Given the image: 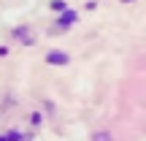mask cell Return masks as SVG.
Instances as JSON below:
<instances>
[{
    "label": "cell",
    "mask_w": 146,
    "mask_h": 141,
    "mask_svg": "<svg viewBox=\"0 0 146 141\" xmlns=\"http://www.w3.org/2000/svg\"><path fill=\"white\" fill-rule=\"evenodd\" d=\"M46 60H49L52 65H65V63H68V54H62V52H52Z\"/></svg>",
    "instance_id": "cell-1"
},
{
    "label": "cell",
    "mask_w": 146,
    "mask_h": 141,
    "mask_svg": "<svg viewBox=\"0 0 146 141\" xmlns=\"http://www.w3.org/2000/svg\"><path fill=\"white\" fill-rule=\"evenodd\" d=\"M73 19H76V14H73V11H65V16H62V22H65V25H70Z\"/></svg>",
    "instance_id": "cell-2"
},
{
    "label": "cell",
    "mask_w": 146,
    "mask_h": 141,
    "mask_svg": "<svg viewBox=\"0 0 146 141\" xmlns=\"http://www.w3.org/2000/svg\"><path fill=\"white\" fill-rule=\"evenodd\" d=\"M95 141H108V133H98V136H95Z\"/></svg>",
    "instance_id": "cell-3"
}]
</instances>
